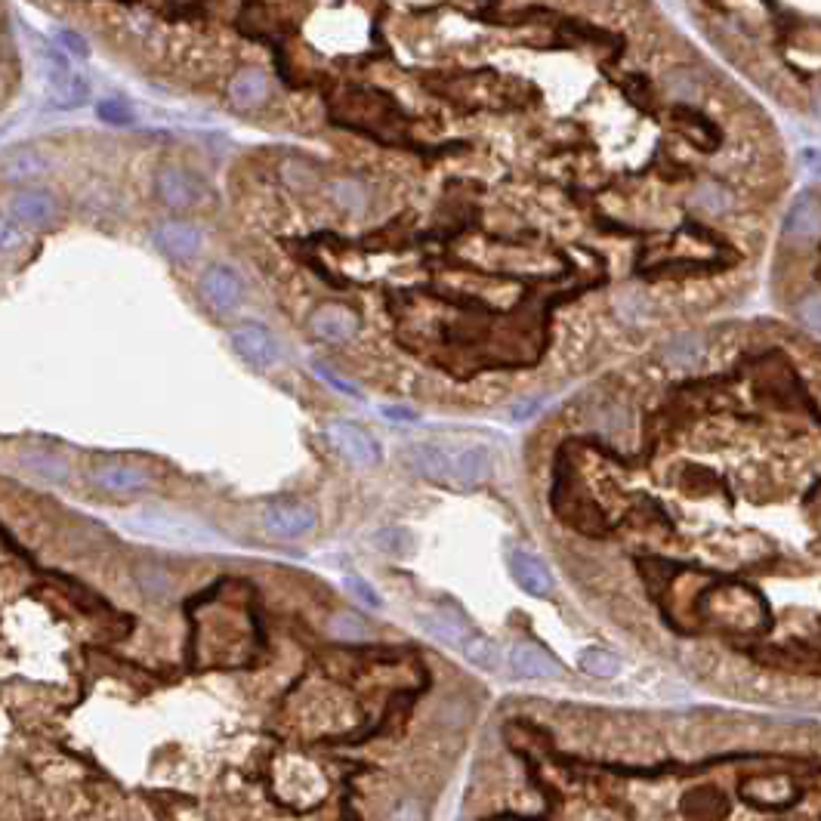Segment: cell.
Listing matches in <instances>:
<instances>
[{"label":"cell","mask_w":821,"mask_h":821,"mask_svg":"<svg viewBox=\"0 0 821 821\" xmlns=\"http://www.w3.org/2000/svg\"><path fill=\"white\" fill-rule=\"evenodd\" d=\"M124 525H130L133 531L146 534V538H155L161 544H173V547H192V550H210L223 544V534L213 531L210 525H204L195 516H183V513H167V510H136L133 516H124Z\"/></svg>","instance_id":"cell-1"},{"label":"cell","mask_w":821,"mask_h":821,"mask_svg":"<svg viewBox=\"0 0 821 821\" xmlns=\"http://www.w3.org/2000/svg\"><path fill=\"white\" fill-rule=\"evenodd\" d=\"M155 195L170 210H189L204 201L207 189L192 170H186L180 164H164L155 176Z\"/></svg>","instance_id":"cell-2"},{"label":"cell","mask_w":821,"mask_h":821,"mask_svg":"<svg viewBox=\"0 0 821 821\" xmlns=\"http://www.w3.org/2000/svg\"><path fill=\"white\" fill-rule=\"evenodd\" d=\"M229 343H232V349L241 355L247 365L263 368V371L275 368L278 359H281V346H278L275 334L269 328L257 325V321H244V325L232 328Z\"/></svg>","instance_id":"cell-3"},{"label":"cell","mask_w":821,"mask_h":821,"mask_svg":"<svg viewBox=\"0 0 821 821\" xmlns=\"http://www.w3.org/2000/svg\"><path fill=\"white\" fill-rule=\"evenodd\" d=\"M318 513L306 504H272L263 510V528L278 541H303L315 531Z\"/></svg>","instance_id":"cell-4"},{"label":"cell","mask_w":821,"mask_h":821,"mask_svg":"<svg viewBox=\"0 0 821 821\" xmlns=\"http://www.w3.org/2000/svg\"><path fill=\"white\" fill-rule=\"evenodd\" d=\"M198 291L213 312H235L244 300V281L232 266H210L198 281Z\"/></svg>","instance_id":"cell-5"},{"label":"cell","mask_w":821,"mask_h":821,"mask_svg":"<svg viewBox=\"0 0 821 821\" xmlns=\"http://www.w3.org/2000/svg\"><path fill=\"white\" fill-rule=\"evenodd\" d=\"M50 109H81L90 102V84L78 71H68V62L50 50Z\"/></svg>","instance_id":"cell-6"},{"label":"cell","mask_w":821,"mask_h":821,"mask_svg":"<svg viewBox=\"0 0 821 821\" xmlns=\"http://www.w3.org/2000/svg\"><path fill=\"white\" fill-rule=\"evenodd\" d=\"M331 439L334 445L355 463V467H377L383 451L380 442L365 430V426L352 423V420H337L331 423Z\"/></svg>","instance_id":"cell-7"},{"label":"cell","mask_w":821,"mask_h":821,"mask_svg":"<svg viewBox=\"0 0 821 821\" xmlns=\"http://www.w3.org/2000/svg\"><path fill=\"white\" fill-rule=\"evenodd\" d=\"M152 238L158 244V251L170 260H195L204 251V232L195 223H183V220L161 223Z\"/></svg>","instance_id":"cell-8"},{"label":"cell","mask_w":821,"mask_h":821,"mask_svg":"<svg viewBox=\"0 0 821 821\" xmlns=\"http://www.w3.org/2000/svg\"><path fill=\"white\" fill-rule=\"evenodd\" d=\"M309 328L325 343H349L355 334H359V315L343 303H325L312 312Z\"/></svg>","instance_id":"cell-9"},{"label":"cell","mask_w":821,"mask_h":821,"mask_svg":"<svg viewBox=\"0 0 821 821\" xmlns=\"http://www.w3.org/2000/svg\"><path fill=\"white\" fill-rule=\"evenodd\" d=\"M53 158L38 149V146H16L10 152L0 155V180L7 183H31L41 180V176L50 170Z\"/></svg>","instance_id":"cell-10"},{"label":"cell","mask_w":821,"mask_h":821,"mask_svg":"<svg viewBox=\"0 0 821 821\" xmlns=\"http://www.w3.org/2000/svg\"><path fill=\"white\" fill-rule=\"evenodd\" d=\"M494 470V457L485 445H460L451 451V482L473 488L485 482Z\"/></svg>","instance_id":"cell-11"},{"label":"cell","mask_w":821,"mask_h":821,"mask_svg":"<svg viewBox=\"0 0 821 821\" xmlns=\"http://www.w3.org/2000/svg\"><path fill=\"white\" fill-rule=\"evenodd\" d=\"M93 482L109 494H139L152 488V473L133 463H102L93 470Z\"/></svg>","instance_id":"cell-12"},{"label":"cell","mask_w":821,"mask_h":821,"mask_svg":"<svg viewBox=\"0 0 821 821\" xmlns=\"http://www.w3.org/2000/svg\"><path fill=\"white\" fill-rule=\"evenodd\" d=\"M10 217L22 226H47L59 217V204L44 189H22L10 198Z\"/></svg>","instance_id":"cell-13"},{"label":"cell","mask_w":821,"mask_h":821,"mask_svg":"<svg viewBox=\"0 0 821 821\" xmlns=\"http://www.w3.org/2000/svg\"><path fill=\"white\" fill-rule=\"evenodd\" d=\"M510 670L522 680H559L562 676V664L531 642H516L510 649Z\"/></svg>","instance_id":"cell-14"},{"label":"cell","mask_w":821,"mask_h":821,"mask_svg":"<svg viewBox=\"0 0 821 821\" xmlns=\"http://www.w3.org/2000/svg\"><path fill=\"white\" fill-rule=\"evenodd\" d=\"M405 460H408V467L423 479L451 482V448L420 442V445H411L405 451Z\"/></svg>","instance_id":"cell-15"},{"label":"cell","mask_w":821,"mask_h":821,"mask_svg":"<svg viewBox=\"0 0 821 821\" xmlns=\"http://www.w3.org/2000/svg\"><path fill=\"white\" fill-rule=\"evenodd\" d=\"M784 235L794 241H815L821 238V204L815 195H800L784 220Z\"/></svg>","instance_id":"cell-16"},{"label":"cell","mask_w":821,"mask_h":821,"mask_svg":"<svg viewBox=\"0 0 821 821\" xmlns=\"http://www.w3.org/2000/svg\"><path fill=\"white\" fill-rule=\"evenodd\" d=\"M510 571H513L516 584H519L525 593L547 596V593L553 590V575H550V568H547L538 556H531V553H525V550L510 553Z\"/></svg>","instance_id":"cell-17"},{"label":"cell","mask_w":821,"mask_h":821,"mask_svg":"<svg viewBox=\"0 0 821 821\" xmlns=\"http://www.w3.org/2000/svg\"><path fill=\"white\" fill-rule=\"evenodd\" d=\"M19 467L25 473H31L34 479H44L50 485H62L68 482L71 476V467H68V460L53 454V451H44V448H31V451H22L19 454Z\"/></svg>","instance_id":"cell-18"},{"label":"cell","mask_w":821,"mask_h":821,"mask_svg":"<svg viewBox=\"0 0 821 821\" xmlns=\"http://www.w3.org/2000/svg\"><path fill=\"white\" fill-rule=\"evenodd\" d=\"M420 624H423V630L430 633V636H436L439 642H445V646H457V649L473 636L470 624L463 621L460 615L448 612V609L423 612V615H420Z\"/></svg>","instance_id":"cell-19"},{"label":"cell","mask_w":821,"mask_h":821,"mask_svg":"<svg viewBox=\"0 0 821 821\" xmlns=\"http://www.w3.org/2000/svg\"><path fill=\"white\" fill-rule=\"evenodd\" d=\"M133 578H136L139 593L152 602H170L176 596V578L158 562H139L133 568Z\"/></svg>","instance_id":"cell-20"},{"label":"cell","mask_w":821,"mask_h":821,"mask_svg":"<svg viewBox=\"0 0 821 821\" xmlns=\"http://www.w3.org/2000/svg\"><path fill=\"white\" fill-rule=\"evenodd\" d=\"M229 96L238 109H257V105L266 102L269 96V81H266V71L260 68H244L232 78L229 84Z\"/></svg>","instance_id":"cell-21"},{"label":"cell","mask_w":821,"mask_h":821,"mask_svg":"<svg viewBox=\"0 0 821 821\" xmlns=\"http://www.w3.org/2000/svg\"><path fill=\"white\" fill-rule=\"evenodd\" d=\"M704 355V337L701 334H676L664 346V362L673 368H695Z\"/></svg>","instance_id":"cell-22"},{"label":"cell","mask_w":821,"mask_h":821,"mask_svg":"<svg viewBox=\"0 0 821 821\" xmlns=\"http://www.w3.org/2000/svg\"><path fill=\"white\" fill-rule=\"evenodd\" d=\"M578 664L587 676H593V680H615V676L621 673V667H624L618 655H612L609 649H599V646L584 649Z\"/></svg>","instance_id":"cell-23"},{"label":"cell","mask_w":821,"mask_h":821,"mask_svg":"<svg viewBox=\"0 0 821 821\" xmlns=\"http://www.w3.org/2000/svg\"><path fill=\"white\" fill-rule=\"evenodd\" d=\"M460 649H463V658H467L470 664H476L479 670H497L501 667V649H497L494 642L485 639V636H470Z\"/></svg>","instance_id":"cell-24"},{"label":"cell","mask_w":821,"mask_h":821,"mask_svg":"<svg viewBox=\"0 0 821 821\" xmlns=\"http://www.w3.org/2000/svg\"><path fill=\"white\" fill-rule=\"evenodd\" d=\"M664 87H667L670 96H676L680 102H698L701 99V81H698L695 71H689V68L670 71V75L664 78Z\"/></svg>","instance_id":"cell-25"},{"label":"cell","mask_w":821,"mask_h":821,"mask_svg":"<svg viewBox=\"0 0 821 821\" xmlns=\"http://www.w3.org/2000/svg\"><path fill=\"white\" fill-rule=\"evenodd\" d=\"M615 312H618L621 321H627V325H642V321H649L652 306H649L646 297L636 294V291H621L615 297Z\"/></svg>","instance_id":"cell-26"},{"label":"cell","mask_w":821,"mask_h":821,"mask_svg":"<svg viewBox=\"0 0 821 821\" xmlns=\"http://www.w3.org/2000/svg\"><path fill=\"white\" fill-rule=\"evenodd\" d=\"M695 204L710 213V217H720V213H726L732 207V195L729 189H723L720 183H698L695 189Z\"/></svg>","instance_id":"cell-27"},{"label":"cell","mask_w":821,"mask_h":821,"mask_svg":"<svg viewBox=\"0 0 821 821\" xmlns=\"http://www.w3.org/2000/svg\"><path fill=\"white\" fill-rule=\"evenodd\" d=\"M331 633L337 639H346V642H362V639H371V627L362 615H352V612H340L331 618Z\"/></svg>","instance_id":"cell-28"},{"label":"cell","mask_w":821,"mask_h":821,"mask_svg":"<svg viewBox=\"0 0 821 821\" xmlns=\"http://www.w3.org/2000/svg\"><path fill=\"white\" fill-rule=\"evenodd\" d=\"M96 118L102 124H109V127H133V121H136L130 105L124 99H115V96L96 102Z\"/></svg>","instance_id":"cell-29"},{"label":"cell","mask_w":821,"mask_h":821,"mask_svg":"<svg viewBox=\"0 0 821 821\" xmlns=\"http://www.w3.org/2000/svg\"><path fill=\"white\" fill-rule=\"evenodd\" d=\"M374 547L380 553H389V556H402V553H411L414 538H411V531H405V528H383V531L374 534Z\"/></svg>","instance_id":"cell-30"},{"label":"cell","mask_w":821,"mask_h":821,"mask_svg":"<svg viewBox=\"0 0 821 821\" xmlns=\"http://www.w3.org/2000/svg\"><path fill=\"white\" fill-rule=\"evenodd\" d=\"M334 201L349 213H362L365 204H368V192H365L362 183H355V180H337L334 183Z\"/></svg>","instance_id":"cell-31"},{"label":"cell","mask_w":821,"mask_h":821,"mask_svg":"<svg viewBox=\"0 0 821 821\" xmlns=\"http://www.w3.org/2000/svg\"><path fill=\"white\" fill-rule=\"evenodd\" d=\"M28 241L22 223H16L13 217H0V254H16L22 251Z\"/></svg>","instance_id":"cell-32"},{"label":"cell","mask_w":821,"mask_h":821,"mask_svg":"<svg viewBox=\"0 0 821 821\" xmlns=\"http://www.w3.org/2000/svg\"><path fill=\"white\" fill-rule=\"evenodd\" d=\"M343 587H346L355 599H359L362 605H368V609H374V612L383 609V596H380L365 578H359V575H346V578H343Z\"/></svg>","instance_id":"cell-33"},{"label":"cell","mask_w":821,"mask_h":821,"mask_svg":"<svg viewBox=\"0 0 821 821\" xmlns=\"http://www.w3.org/2000/svg\"><path fill=\"white\" fill-rule=\"evenodd\" d=\"M56 41H59V47H62L68 56H78V59H87V56H90V44L81 38L78 31L59 28V31H56Z\"/></svg>","instance_id":"cell-34"},{"label":"cell","mask_w":821,"mask_h":821,"mask_svg":"<svg viewBox=\"0 0 821 821\" xmlns=\"http://www.w3.org/2000/svg\"><path fill=\"white\" fill-rule=\"evenodd\" d=\"M315 374H318L321 380H325V383H331V386H334L337 392H343V396H352V399H359V396H362V392H359V386H355V383H349V380H343L340 374H334V371H331L328 365H321V362H318V365H315Z\"/></svg>","instance_id":"cell-35"},{"label":"cell","mask_w":821,"mask_h":821,"mask_svg":"<svg viewBox=\"0 0 821 821\" xmlns=\"http://www.w3.org/2000/svg\"><path fill=\"white\" fill-rule=\"evenodd\" d=\"M389 821H423V806L414 797H405V800H399L396 806H392Z\"/></svg>","instance_id":"cell-36"},{"label":"cell","mask_w":821,"mask_h":821,"mask_svg":"<svg viewBox=\"0 0 821 821\" xmlns=\"http://www.w3.org/2000/svg\"><path fill=\"white\" fill-rule=\"evenodd\" d=\"M797 315L806 321L812 331H821V294H812L806 297L800 306H797Z\"/></svg>","instance_id":"cell-37"},{"label":"cell","mask_w":821,"mask_h":821,"mask_svg":"<svg viewBox=\"0 0 821 821\" xmlns=\"http://www.w3.org/2000/svg\"><path fill=\"white\" fill-rule=\"evenodd\" d=\"M380 414H383L386 420H396V423H414V420H417V411L402 408V405H383Z\"/></svg>","instance_id":"cell-38"},{"label":"cell","mask_w":821,"mask_h":821,"mask_svg":"<svg viewBox=\"0 0 821 821\" xmlns=\"http://www.w3.org/2000/svg\"><path fill=\"white\" fill-rule=\"evenodd\" d=\"M541 408H544V399H525L513 408V420H531Z\"/></svg>","instance_id":"cell-39"},{"label":"cell","mask_w":821,"mask_h":821,"mask_svg":"<svg viewBox=\"0 0 821 821\" xmlns=\"http://www.w3.org/2000/svg\"><path fill=\"white\" fill-rule=\"evenodd\" d=\"M803 164H806L809 173L821 176V152H803Z\"/></svg>","instance_id":"cell-40"},{"label":"cell","mask_w":821,"mask_h":821,"mask_svg":"<svg viewBox=\"0 0 821 821\" xmlns=\"http://www.w3.org/2000/svg\"><path fill=\"white\" fill-rule=\"evenodd\" d=\"M815 115L821 118V90H818V96H815Z\"/></svg>","instance_id":"cell-41"}]
</instances>
